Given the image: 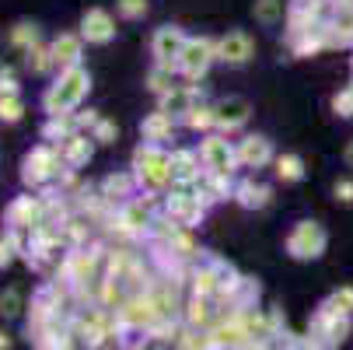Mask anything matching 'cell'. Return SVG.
Returning a JSON list of instances; mask_svg holds the SVG:
<instances>
[{"mask_svg": "<svg viewBox=\"0 0 353 350\" xmlns=\"http://www.w3.org/2000/svg\"><path fill=\"white\" fill-rule=\"evenodd\" d=\"M322 231L312 228V224H301L297 235L290 238V249H294V256H319V249H322Z\"/></svg>", "mask_w": 353, "mask_h": 350, "instance_id": "obj_1", "label": "cell"}, {"mask_svg": "<svg viewBox=\"0 0 353 350\" xmlns=\"http://www.w3.org/2000/svg\"><path fill=\"white\" fill-rule=\"evenodd\" d=\"M248 53H252V42L245 39V35H228L224 42H221V57L224 60H231V64H241V60H248Z\"/></svg>", "mask_w": 353, "mask_h": 350, "instance_id": "obj_2", "label": "cell"}, {"mask_svg": "<svg viewBox=\"0 0 353 350\" xmlns=\"http://www.w3.org/2000/svg\"><path fill=\"white\" fill-rule=\"evenodd\" d=\"M245 113H248V106L241 102V98H234V102H224L221 106V123H228V126H238V123H245Z\"/></svg>", "mask_w": 353, "mask_h": 350, "instance_id": "obj_3", "label": "cell"}, {"mask_svg": "<svg viewBox=\"0 0 353 350\" xmlns=\"http://www.w3.org/2000/svg\"><path fill=\"white\" fill-rule=\"evenodd\" d=\"M179 42H182V39H179L175 32H161V35H158V53H161V57H172L175 49H179Z\"/></svg>", "mask_w": 353, "mask_h": 350, "instance_id": "obj_4", "label": "cell"}, {"mask_svg": "<svg viewBox=\"0 0 353 350\" xmlns=\"http://www.w3.org/2000/svg\"><path fill=\"white\" fill-rule=\"evenodd\" d=\"M185 57H189V60H185V64H189V70L196 74V64H199V67L207 64V46H189V49H185Z\"/></svg>", "mask_w": 353, "mask_h": 350, "instance_id": "obj_5", "label": "cell"}, {"mask_svg": "<svg viewBox=\"0 0 353 350\" xmlns=\"http://www.w3.org/2000/svg\"><path fill=\"white\" fill-rule=\"evenodd\" d=\"M266 155H270L266 140H256V144H248V147H245V158H248V162H266Z\"/></svg>", "mask_w": 353, "mask_h": 350, "instance_id": "obj_6", "label": "cell"}, {"mask_svg": "<svg viewBox=\"0 0 353 350\" xmlns=\"http://www.w3.org/2000/svg\"><path fill=\"white\" fill-rule=\"evenodd\" d=\"M91 35H94V39H105V35H109V18H105V14H94V18H91Z\"/></svg>", "mask_w": 353, "mask_h": 350, "instance_id": "obj_7", "label": "cell"}, {"mask_svg": "<svg viewBox=\"0 0 353 350\" xmlns=\"http://www.w3.org/2000/svg\"><path fill=\"white\" fill-rule=\"evenodd\" d=\"M280 175H283V179H297V175H301L297 158H283V162H280Z\"/></svg>", "mask_w": 353, "mask_h": 350, "instance_id": "obj_8", "label": "cell"}, {"mask_svg": "<svg viewBox=\"0 0 353 350\" xmlns=\"http://www.w3.org/2000/svg\"><path fill=\"white\" fill-rule=\"evenodd\" d=\"M259 14H263V18H273V14H276V4H273V0H263V8H259Z\"/></svg>", "mask_w": 353, "mask_h": 350, "instance_id": "obj_9", "label": "cell"}, {"mask_svg": "<svg viewBox=\"0 0 353 350\" xmlns=\"http://www.w3.org/2000/svg\"><path fill=\"white\" fill-rule=\"evenodd\" d=\"M339 193H343V200H353V186H350V182H343Z\"/></svg>", "mask_w": 353, "mask_h": 350, "instance_id": "obj_10", "label": "cell"}]
</instances>
